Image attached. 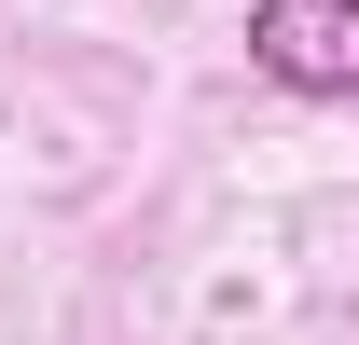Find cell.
<instances>
[{
  "label": "cell",
  "mask_w": 359,
  "mask_h": 345,
  "mask_svg": "<svg viewBox=\"0 0 359 345\" xmlns=\"http://www.w3.org/2000/svg\"><path fill=\"white\" fill-rule=\"evenodd\" d=\"M249 69L290 97H359V0H249Z\"/></svg>",
  "instance_id": "6da1fadb"
}]
</instances>
